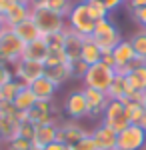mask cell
I'll list each match as a JSON object with an SVG mask.
<instances>
[{
	"label": "cell",
	"mask_w": 146,
	"mask_h": 150,
	"mask_svg": "<svg viewBox=\"0 0 146 150\" xmlns=\"http://www.w3.org/2000/svg\"><path fill=\"white\" fill-rule=\"evenodd\" d=\"M30 20L36 24V28L40 30L42 38L64 32L68 28L66 18L62 14L50 10V8H44V6H30Z\"/></svg>",
	"instance_id": "6da1fadb"
},
{
	"label": "cell",
	"mask_w": 146,
	"mask_h": 150,
	"mask_svg": "<svg viewBox=\"0 0 146 150\" xmlns=\"http://www.w3.org/2000/svg\"><path fill=\"white\" fill-rule=\"evenodd\" d=\"M90 38L96 42V46L102 50V54H110L114 48L124 40L122 34H120V30H118V26H116L110 18L98 20L96 26H94V32H92Z\"/></svg>",
	"instance_id": "7a4b0ae2"
},
{
	"label": "cell",
	"mask_w": 146,
	"mask_h": 150,
	"mask_svg": "<svg viewBox=\"0 0 146 150\" xmlns=\"http://www.w3.org/2000/svg\"><path fill=\"white\" fill-rule=\"evenodd\" d=\"M66 24H68L70 30H74V32H78L80 36L88 38V36H92V32H94L96 20L90 16L88 4H86L84 0H80V2H74V4H72V8H70V12H68V16H66Z\"/></svg>",
	"instance_id": "3957f363"
},
{
	"label": "cell",
	"mask_w": 146,
	"mask_h": 150,
	"mask_svg": "<svg viewBox=\"0 0 146 150\" xmlns=\"http://www.w3.org/2000/svg\"><path fill=\"white\" fill-rule=\"evenodd\" d=\"M114 76H116V70L98 62L94 66H88L84 78H82V84H84V88H96V90L106 92L110 88V84H112Z\"/></svg>",
	"instance_id": "277c9868"
},
{
	"label": "cell",
	"mask_w": 146,
	"mask_h": 150,
	"mask_svg": "<svg viewBox=\"0 0 146 150\" xmlns=\"http://www.w3.org/2000/svg\"><path fill=\"white\" fill-rule=\"evenodd\" d=\"M24 48H26V44L14 34V30H10V28L0 36V60L4 64H8V66L12 64L14 66L24 56Z\"/></svg>",
	"instance_id": "5b68a950"
},
{
	"label": "cell",
	"mask_w": 146,
	"mask_h": 150,
	"mask_svg": "<svg viewBox=\"0 0 146 150\" xmlns=\"http://www.w3.org/2000/svg\"><path fill=\"white\" fill-rule=\"evenodd\" d=\"M102 124L110 126L116 134L130 126L132 122H130V118L126 114L124 102H120V100H110L108 106H106V110H104V116H102Z\"/></svg>",
	"instance_id": "8992f818"
},
{
	"label": "cell",
	"mask_w": 146,
	"mask_h": 150,
	"mask_svg": "<svg viewBox=\"0 0 146 150\" xmlns=\"http://www.w3.org/2000/svg\"><path fill=\"white\" fill-rule=\"evenodd\" d=\"M62 110L70 120H76V122L82 120V118H88V102H86L84 88L68 92V96L62 102Z\"/></svg>",
	"instance_id": "52a82bcc"
},
{
	"label": "cell",
	"mask_w": 146,
	"mask_h": 150,
	"mask_svg": "<svg viewBox=\"0 0 146 150\" xmlns=\"http://www.w3.org/2000/svg\"><path fill=\"white\" fill-rule=\"evenodd\" d=\"M146 148V130L138 124L130 126L118 132L116 140V150H144Z\"/></svg>",
	"instance_id": "ba28073f"
},
{
	"label": "cell",
	"mask_w": 146,
	"mask_h": 150,
	"mask_svg": "<svg viewBox=\"0 0 146 150\" xmlns=\"http://www.w3.org/2000/svg\"><path fill=\"white\" fill-rule=\"evenodd\" d=\"M26 118L32 124H48V122H60V108L56 106L54 100L50 102H36L26 112Z\"/></svg>",
	"instance_id": "9c48e42d"
},
{
	"label": "cell",
	"mask_w": 146,
	"mask_h": 150,
	"mask_svg": "<svg viewBox=\"0 0 146 150\" xmlns=\"http://www.w3.org/2000/svg\"><path fill=\"white\" fill-rule=\"evenodd\" d=\"M44 62H34V60H26L20 58L14 64V78L18 82H22L24 86H30L34 80H38L40 76H44Z\"/></svg>",
	"instance_id": "30bf717a"
},
{
	"label": "cell",
	"mask_w": 146,
	"mask_h": 150,
	"mask_svg": "<svg viewBox=\"0 0 146 150\" xmlns=\"http://www.w3.org/2000/svg\"><path fill=\"white\" fill-rule=\"evenodd\" d=\"M90 130H86L84 126H80L76 120H64V122H58V136L56 140L66 144L68 148L72 144H76L78 140H82L84 136H88Z\"/></svg>",
	"instance_id": "8fae6325"
},
{
	"label": "cell",
	"mask_w": 146,
	"mask_h": 150,
	"mask_svg": "<svg viewBox=\"0 0 146 150\" xmlns=\"http://www.w3.org/2000/svg\"><path fill=\"white\" fill-rule=\"evenodd\" d=\"M84 36H80L78 32L66 28L64 30V56H66V62L74 64L80 60V54H82V46H84Z\"/></svg>",
	"instance_id": "7c38bea8"
},
{
	"label": "cell",
	"mask_w": 146,
	"mask_h": 150,
	"mask_svg": "<svg viewBox=\"0 0 146 150\" xmlns=\"http://www.w3.org/2000/svg\"><path fill=\"white\" fill-rule=\"evenodd\" d=\"M84 94H86V102H88V118L104 116V110L110 102L108 94L96 90V88H84Z\"/></svg>",
	"instance_id": "4fadbf2b"
},
{
	"label": "cell",
	"mask_w": 146,
	"mask_h": 150,
	"mask_svg": "<svg viewBox=\"0 0 146 150\" xmlns=\"http://www.w3.org/2000/svg\"><path fill=\"white\" fill-rule=\"evenodd\" d=\"M90 134H92V138H94V142H96V148L98 150H116L118 134H116L110 126H106V124L100 122Z\"/></svg>",
	"instance_id": "5bb4252c"
},
{
	"label": "cell",
	"mask_w": 146,
	"mask_h": 150,
	"mask_svg": "<svg viewBox=\"0 0 146 150\" xmlns=\"http://www.w3.org/2000/svg\"><path fill=\"white\" fill-rule=\"evenodd\" d=\"M28 88L32 90V94L36 96L38 102H50V100H54V96L58 92V86L46 76H40L38 80H34Z\"/></svg>",
	"instance_id": "9a60e30c"
},
{
	"label": "cell",
	"mask_w": 146,
	"mask_h": 150,
	"mask_svg": "<svg viewBox=\"0 0 146 150\" xmlns=\"http://www.w3.org/2000/svg\"><path fill=\"white\" fill-rule=\"evenodd\" d=\"M56 136H58V122L38 124V126H36V132H34L32 144L36 146V148H42V150H44L48 144L56 142Z\"/></svg>",
	"instance_id": "2e32d148"
},
{
	"label": "cell",
	"mask_w": 146,
	"mask_h": 150,
	"mask_svg": "<svg viewBox=\"0 0 146 150\" xmlns=\"http://www.w3.org/2000/svg\"><path fill=\"white\" fill-rule=\"evenodd\" d=\"M20 122V112H16L14 116H0V144H8L18 136Z\"/></svg>",
	"instance_id": "e0dca14e"
},
{
	"label": "cell",
	"mask_w": 146,
	"mask_h": 150,
	"mask_svg": "<svg viewBox=\"0 0 146 150\" xmlns=\"http://www.w3.org/2000/svg\"><path fill=\"white\" fill-rule=\"evenodd\" d=\"M44 76L56 84L58 88L72 78V64L70 62H62V64H54V66H46Z\"/></svg>",
	"instance_id": "ac0fdd59"
},
{
	"label": "cell",
	"mask_w": 146,
	"mask_h": 150,
	"mask_svg": "<svg viewBox=\"0 0 146 150\" xmlns=\"http://www.w3.org/2000/svg\"><path fill=\"white\" fill-rule=\"evenodd\" d=\"M46 56H48V44H46L44 38H38V40L26 44L22 58H26V60H34V62H46Z\"/></svg>",
	"instance_id": "d6986e66"
},
{
	"label": "cell",
	"mask_w": 146,
	"mask_h": 150,
	"mask_svg": "<svg viewBox=\"0 0 146 150\" xmlns=\"http://www.w3.org/2000/svg\"><path fill=\"white\" fill-rule=\"evenodd\" d=\"M28 18H30V6L18 4V2H14L12 8L4 14V22H6L8 28H14V26H18L20 22L28 20Z\"/></svg>",
	"instance_id": "ffe728a7"
},
{
	"label": "cell",
	"mask_w": 146,
	"mask_h": 150,
	"mask_svg": "<svg viewBox=\"0 0 146 150\" xmlns=\"http://www.w3.org/2000/svg\"><path fill=\"white\" fill-rule=\"evenodd\" d=\"M112 58H114V62H116V68H122L126 64H130L136 58V52H134V48H132V44H130V40H122L118 46L114 48Z\"/></svg>",
	"instance_id": "44dd1931"
},
{
	"label": "cell",
	"mask_w": 146,
	"mask_h": 150,
	"mask_svg": "<svg viewBox=\"0 0 146 150\" xmlns=\"http://www.w3.org/2000/svg\"><path fill=\"white\" fill-rule=\"evenodd\" d=\"M10 30H14V34L18 36L24 44H28V42H34V40H38V38H42L40 30L36 28V24H34L30 18H28V20H24V22H20L18 26L10 28Z\"/></svg>",
	"instance_id": "7402d4cb"
},
{
	"label": "cell",
	"mask_w": 146,
	"mask_h": 150,
	"mask_svg": "<svg viewBox=\"0 0 146 150\" xmlns=\"http://www.w3.org/2000/svg\"><path fill=\"white\" fill-rule=\"evenodd\" d=\"M102 50L96 46V42L92 40V38H86L84 40V46H82V54H80V60L84 62V64H88V66H94V64H98L102 62Z\"/></svg>",
	"instance_id": "603a6c76"
},
{
	"label": "cell",
	"mask_w": 146,
	"mask_h": 150,
	"mask_svg": "<svg viewBox=\"0 0 146 150\" xmlns=\"http://www.w3.org/2000/svg\"><path fill=\"white\" fill-rule=\"evenodd\" d=\"M130 90H132V88H130V84H128V80H126V76L116 74L112 84H110V88L106 90V94H108L110 100H124L126 94L130 92Z\"/></svg>",
	"instance_id": "cb8c5ba5"
},
{
	"label": "cell",
	"mask_w": 146,
	"mask_h": 150,
	"mask_svg": "<svg viewBox=\"0 0 146 150\" xmlns=\"http://www.w3.org/2000/svg\"><path fill=\"white\" fill-rule=\"evenodd\" d=\"M36 102H38V100H36V96L32 94V90H30L28 86H24L22 90L16 94V98L12 100L14 108H16V112H28Z\"/></svg>",
	"instance_id": "d4e9b609"
},
{
	"label": "cell",
	"mask_w": 146,
	"mask_h": 150,
	"mask_svg": "<svg viewBox=\"0 0 146 150\" xmlns=\"http://www.w3.org/2000/svg\"><path fill=\"white\" fill-rule=\"evenodd\" d=\"M126 80H128V84H130V88H132V90L146 92V66L132 70V72L126 76Z\"/></svg>",
	"instance_id": "484cf974"
},
{
	"label": "cell",
	"mask_w": 146,
	"mask_h": 150,
	"mask_svg": "<svg viewBox=\"0 0 146 150\" xmlns=\"http://www.w3.org/2000/svg\"><path fill=\"white\" fill-rule=\"evenodd\" d=\"M128 40H130V44H132V48H134L136 56L146 58V28H138Z\"/></svg>",
	"instance_id": "4316f807"
},
{
	"label": "cell",
	"mask_w": 146,
	"mask_h": 150,
	"mask_svg": "<svg viewBox=\"0 0 146 150\" xmlns=\"http://www.w3.org/2000/svg\"><path fill=\"white\" fill-rule=\"evenodd\" d=\"M24 88V84L22 82H18L16 78L10 82H6L4 86H0V94H2V100H8V102H12L14 98H16V94L20 92Z\"/></svg>",
	"instance_id": "83f0119b"
},
{
	"label": "cell",
	"mask_w": 146,
	"mask_h": 150,
	"mask_svg": "<svg viewBox=\"0 0 146 150\" xmlns=\"http://www.w3.org/2000/svg\"><path fill=\"white\" fill-rule=\"evenodd\" d=\"M88 4V12L90 16L98 22V20H104V18H108V14H110V10L106 8V4L104 2H100V0H90V2H86Z\"/></svg>",
	"instance_id": "f1b7e54d"
},
{
	"label": "cell",
	"mask_w": 146,
	"mask_h": 150,
	"mask_svg": "<svg viewBox=\"0 0 146 150\" xmlns=\"http://www.w3.org/2000/svg\"><path fill=\"white\" fill-rule=\"evenodd\" d=\"M122 102V100H120ZM124 106H126V114H128V118H130V122L132 124H138L140 122V118L144 116V106L138 102H124Z\"/></svg>",
	"instance_id": "f546056e"
},
{
	"label": "cell",
	"mask_w": 146,
	"mask_h": 150,
	"mask_svg": "<svg viewBox=\"0 0 146 150\" xmlns=\"http://www.w3.org/2000/svg\"><path fill=\"white\" fill-rule=\"evenodd\" d=\"M32 140L22 138V136H16L14 140H10L6 144V150H32Z\"/></svg>",
	"instance_id": "4dcf8cb0"
},
{
	"label": "cell",
	"mask_w": 146,
	"mask_h": 150,
	"mask_svg": "<svg viewBox=\"0 0 146 150\" xmlns=\"http://www.w3.org/2000/svg\"><path fill=\"white\" fill-rule=\"evenodd\" d=\"M34 132H36V124H32V122H30L28 118H24L22 122H20V130H18V136L32 140V138H34Z\"/></svg>",
	"instance_id": "1f68e13d"
},
{
	"label": "cell",
	"mask_w": 146,
	"mask_h": 150,
	"mask_svg": "<svg viewBox=\"0 0 146 150\" xmlns=\"http://www.w3.org/2000/svg\"><path fill=\"white\" fill-rule=\"evenodd\" d=\"M68 150H98V148H96V142L92 138V134H88V136H84L82 140H78L76 144H72Z\"/></svg>",
	"instance_id": "d6a6232c"
},
{
	"label": "cell",
	"mask_w": 146,
	"mask_h": 150,
	"mask_svg": "<svg viewBox=\"0 0 146 150\" xmlns=\"http://www.w3.org/2000/svg\"><path fill=\"white\" fill-rule=\"evenodd\" d=\"M14 80V70H10L8 64H4V62H0V86H4L6 82Z\"/></svg>",
	"instance_id": "836d02e7"
},
{
	"label": "cell",
	"mask_w": 146,
	"mask_h": 150,
	"mask_svg": "<svg viewBox=\"0 0 146 150\" xmlns=\"http://www.w3.org/2000/svg\"><path fill=\"white\" fill-rule=\"evenodd\" d=\"M130 16L140 28H146V6L144 8H136V10H130Z\"/></svg>",
	"instance_id": "e575fe53"
},
{
	"label": "cell",
	"mask_w": 146,
	"mask_h": 150,
	"mask_svg": "<svg viewBox=\"0 0 146 150\" xmlns=\"http://www.w3.org/2000/svg\"><path fill=\"white\" fill-rule=\"evenodd\" d=\"M86 70H88V64H84L82 60L74 62V64H72V78L82 80V78H84V74H86Z\"/></svg>",
	"instance_id": "d590c367"
},
{
	"label": "cell",
	"mask_w": 146,
	"mask_h": 150,
	"mask_svg": "<svg viewBox=\"0 0 146 150\" xmlns=\"http://www.w3.org/2000/svg\"><path fill=\"white\" fill-rule=\"evenodd\" d=\"M14 114H16L14 104L8 100H0V116H14Z\"/></svg>",
	"instance_id": "8d00e7d4"
},
{
	"label": "cell",
	"mask_w": 146,
	"mask_h": 150,
	"mask_svg": "<svg viewBox=\"0 0 146 150\" xmlns=\"http://www.w3.org/2000/svg\"><path fill=\"white\" fill-rule=\"evenodd\" d=\"M84 2H90V0H84ZM100 2H104V4H106V8L112 12V10H116L118 6H122L126 0H100Z\"/></svg>",
	"instance_id": "74e56055"
},
{
	"label": "cell",
	"mask_w": 146,
	"mask_h": 150,
	"mask_svg": "<svg viewBox=\"0 0 146 150\" xmlns=\"http://www.w3.org/2000/svg\"><path fill=\"white\" fill-rule=\"evenodd\" d=\"M144 6H146V0H126V8H128V12L136 10V8H144Z\"/></svg>",
	"instance_id": "f35d334b"
},
{
	"label": "cell",
	"mask_w": 146,
	"mask_h": 150,
	"mask_svg": "<svg viewBox=\"0 0 146 150\" xmlns=\"http://www.w3.org/2000/svg\"><path fill=\"white\" fill-rule=\"evenodd\" d=\"M12 4H14V0H0V16H4L6 12L10 10Z\"/></svg>",
	"instance_id": "ab89813d"
},
{
	"label": "cell",
	"mask_w": 146,
	"mask_h": 150,
	"mask_svg": "<svg viewBox=\"0 0 146 150\" xmlns=\"http://www.w3.org/2000/svg\"><path fill=\"white\" fill-rule=\"evenodd\" d=\"M102 64H106V66H110V68L116 70V62H114V58H112V52H110V54H104V56H102Z\"/></svg>",
	"instance_id": "60d3db41"
},
{
	"label": "cell",
	"mask_w": 146,
	"mask_h": 150,
	"mask_svg": "<svg viewBox=\"0 0 146 150\" xmlns=\"http://www.w3.org/2000/svg\"><path fill=\"white\" fill-rule=\"evenodd\" d=\"M44 150H68V146L66 144H62V142H52V144H48V146H46Z\"/></svg>",
	"instance_id": "b9f144b4"
},
{
	"label": "cell",
	"mask_w": 146,
	"mask_h": 150,
	"mask_svg": "<svg viewBox=\"0 0 146 150\" xmlns=\"http://www.w3.org/2000/svg\"><path fill=\"white\" fill-rule=\"evenodd\" d=\"M8 30V26H6V22H4V16H0V36L4 34Z\"/></svg>",
	"instance_id": "7bdbcfd3"
},
{
	"label": "cell",
	"mask_w": 146,
	"mask_h": 150,
	"mask_svg": "<svg viewBox=\"0 0 146 150\" xmlns=\"http://www.w3.org/2000/svg\"><path fill=\"white\" fill-rule=\"evenodd\" d=\"M14 2H18V4H26V6H32L34 0H14Z\"/></svg>",
	"instance_id": "ee69618b"
},
{
	"label": "cell",
	"mask_w": 146,
	"mask_h": 150,
	"mask_svg": "<svg viewBox=\"0 0 146 150\" xmlns=\"http://www.w3.org/2000/svg\"><path fill=\"white\" fill-rule=\"evenodd\" d=\"M138 126H142V128L146 130V112H144V116L140 118V122H138Z\"/></svg>",
	"instance_id": "f6af8a7d"
},
{
	"label": "cell",
	"mask_w": 146,
	"mask_h": 150,
	"mask_svg": "<svg viewBox=\"0 0 146 150\" xmlns=\"http://www.w3.org/2000/svg\"><path fill=\"white\" fill-rule=\"evenodd\" d=\"M32 150H42V148H36V146H32Z\"/></svg>",
	"instance_id": "bcb514c9"
},
{
	"label": "cell",
	"mask_w": 146,
	"mask_h": 150,
	"mask_svg": "<svg viewBox=\"0 0 146 150\" xmlns=\"http://www.w3.org/2000/svg\"><path fill=\"white\" fill-rule=\"evenodd\" d=\"M144 110H146V98H144Z\"/></svg>",
	"instance_id": "7dc6e473"
},
{
	"label": "cell",
	"mask_w": 146,
	"mask_h": 150,
	"mask_svg": "<svg viewBox=\"0 0 146 150\" xmlns=\"http://www.w3.org/2000/svg\"><path fill=\"white\" fill-rule=\"evenodd\" d=\"M0 100H2V94H0Z\"/></svg>",
	"instance_id": "c3c4849f"
},
{
	"label": "cell",
	"mask_w": 146,
	"mask_h": 150,
	"mask_svg": "<svg viewBox=\"0 0 146 150\" xmlns=\"http://www.w3.org/2000/svg\"><path fill=\"white\" fill-rule=\"evenodd\" d=\"M144 150H146V148H144Z\"/></svg>",
	"instance_id": "681fc988"
}]
</instances>
